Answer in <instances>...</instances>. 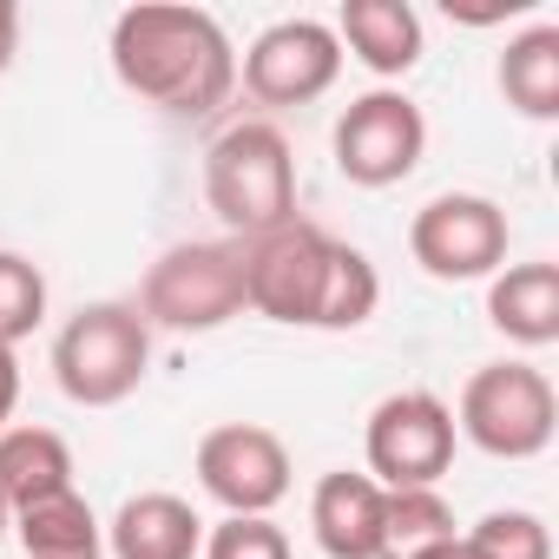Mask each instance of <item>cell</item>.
Returning a JSON list of instances; mask_svg holds the SVG:
<instances>
[{"mask_svg": "<svg viewBox=\"0 0 559 559\" xmlns=\"http://www.w3.org/2000/svg\"><path fill=\"white\" fill-rule=\"evenodd\" d=\"M112 73L126 93L171 119H211L237 86V53L217 14L145 0L112 21Z\"/></svg>", "mask_w": 559, "mask_h": 559, "instance_id": "1", "label": "cell"}, {"mask_svg": "<svg viewBox=\"0 0 559 559\" xmlns=\"http://www.w3.org/2000/svg\"><path fill=\"white\" fill-rule=\"evenodd\" d=\"M204 198L224 217V230L257 237L297 217V158L290 139L270 119H243L230 132H217V145L204 152Z\"/></svg>", "mask_w": 559, "mask_h": 559, "instance_id": "2", "label": "cell"}, {"mask_svg": "<svg viewBox=\"0 0 559 559\" xmlns=\"http://www.w3.org/2000/svg\"><path fill=\"white\" fill-rule=\"evenodd\" d=\"M152 369V323L139 304H86L60 343H53V376L60 395L80 408H119Z\"/></svg>", "mask_w": 559, "mask_h": 559, "instance_id": "3", "label": "cell"}, {"mask_svg": "<svg viewBox=\"0 0 559 559\" xmlns=\"http://www.w3.org/2000/svg\"><path fill=\"white\" fill-rule=\"evenodd\" d=\"M330 257L336 237L310 217H290L276 230L237 237V263H243V310L270 317V323H304L317 330V304L330 284Z\"/></svg>", "mask_w": 559, "mask_h": 559, "instance_id": "4", "label": "cell"}, {"mask_svg": "<svg viewBox=\"0 0 559 559\" xmlns=\"http://www.w3.org/2000/svg\"><path fill=\"white\" fill-rule=\"evenodd\" d=\"M454 428L493 461H533V454L552 448V428H559L552 382L533 362H487V369L467 376Z\"/></svg>", "mask_w": 559, "mask_h": 559, "instance_id": "5", "label": "cell"}, {"mask_svg": "<svg viewBox=\"0 0 559 559\" xmlns=\"http://www.w3.org/2000/svg\"><path fill=\"white\" fill-rule=\"evenodd\" d=\"M139 317L178 336H204L224 330L230 317H243V263L237 243H171L139 290Z\"/></svg>", "mask_w": 559, "mask_h": 559, "instance_id": "6", "label": "cell"}, {"mask_svg": "<svg viewBox=\"0 0 559 559\" xmlns=\"http://www.w3.org/2000/svg\"><path fill=\"white\" fill-rule=\"evenodd\" d=\"M369 480L376 487H435L454 461V408L428 389H402L389 402H376L369 415Z\"/></svg>", "mask_w": 559, "mask_h": 559, "instance_id": "7", "label": "cell"}, {"mask_svg": "<svg viewBox=\"0 0 559 559\" xmlns=\"http://www.w3.org/2000/svg\"><path fill=\"white\" fill-rule=\"evenodd\" d=\"M408 250L441 284H474L507 263V211L480 191H448L428 198L408 224Z\"/></svg>", "mask_w": 559, "mask_h": 559, "instance_id": "8", "label": "cell"}, {"mask_svg": "<svg viewBox=\"0 0 559 559\" xmlns=\"http://www.w3.org/2000/svg\"><path fill=\"white\" fill-rule=\"evenodd\" d=\"M428 152V119L408 93H362L336 119V171L362 191L402 185Z\"/></svg>", "mask_w": 559, "mask_h": 559, "instance_id": "9", "label": "cell"}, {"mask_svg": "<svg viewBox=\"0 0 559 559\" xmlns=\"http://www.w3.org/2000/svg\"><path fill=\"white\" fill-rule=\"evenodd\" d=\"M198 487L224 513H270L290 493V448L257 421H224L198 441Z\"/></svg>", "mask_w": 559, "mask_h": 559, "instance_id": "10", "label": "cell"}, {"mask_svg": "<svg viewBox=\"0 0 559 559\" xmlns=\"http://www.w3.org/2000/svg\"><path fill=\"white\" fill-rule=\"evenodd\" d=\"M336 73H343V47L323 21H276L243 53V86L263 106H310L336 86Z\"/></svg>", "mask_w": 559, "mask_h": 559, "instance_id": "11", "label": "cell"}, {"mask_svg": "<svg viewBox=\"0 0 559 559\" xmlns=\"http://www.w3.org/2000/svg\"><path fill=\"white\" fill-rule=\"evenodd\" d=\"M310 526L330 559H382V487L369 474H323L310 493Z\"/></svg>", "mask_w": 559, "mask_h": 559, "instance_id": "12", "label": "cell"}, {"mask_svg": "<svg viewBox=\"0 0 559 559\" xmlns=\"http://www.w3.org/2000/svg\"><path fill=\"white\" fill-rule=\"evenodd\" d=\"M106 552L112 559H198L204 520L178 493H132L106 526Z\"/></svg>", "mask_w": 559, "mask_h": 559, "instance_id": "13", "label": "cell"}, {"mask_svg": "<svg viewBox=\"0 0 559 559\" xmlns=\"http://www.w3.org/2000/svg\"><path fill=\"white\" fill-rule=\"evenodd\" d=\"M487 323L520 343V349H546L559 343V263H507L487 284Z\"/></svg>", "mask_w": 559, "mask_h": 559, "instance_id": "14", "label": "cell"}, {"mask_svg": "<svg viewBox=\"0 0 559 559\" xmlns=\"http://www.w3.org/2000/svg\"><path fill=\"white\" fill-rule=\"evenodd\" d=\"M330 34H336V47H349L382 80H402L421 60V14L408 0H343Z\"/></svg>", "mask_w": 559, "mask_h": 559, "instance_id": "15", "label": "cell"}, {"mask_svg": "<svg viewBox=\"0 0 559 559\" xmlns=\"http://www.w3.org/2000/svg\"><path fill=\"white\" fill-rule=\"evenodd\" d=\"M73 487V448L53 428H0V507L21 513Z\"/></svg>", "mask_w": 559, "mask_h": 559, "instance_id": "16", "label": "cell"}, {"mask_svg": "<svg viewBox=\"0 0 559 559\" xmlns=\"http://www.w3.org/2000/svg\"><path fill=\"white\" fill-rule=\"evenodd\" d=\"M14 533L27 546V559H106V526L93 520V507L67 487L53 500H34L14 513Z\"/></svg>", "mask_w": 559, "mask_h": 559, "instance_id": "17", "label": "cell"}, {"mask_svg": "<svg viewBox=\"0 0 559 559\" xmlns=\"http://www.w3.org/2000/svg\"><path fill=\"white\" fill-rule=\"evenodd\" d=\"M500 93L520 119H559V27H526L500 53Z\"/></svg>", "mask_w": 559, "mask_h": 559, "instance_id": "18", "label": "cell"}, {"mask_svg": "<svg viewBox=\"0 0 559 559\" xmlns=\"http://www.w3.org/2000/svg\"><path fill=\"white\" fill-rule=\"evenodd\" d=\"M441 539H454V507L435 487H382V559H408Z\"/></svg>", "mask_w": 559, "mask_h": 559, "instance_id": "19", "label": "cell"}, {"mask_svg": "<svg viewBox=\"0 0 559 559\" xmlns=\"http://www.w3.org/2000/svg\"><path fill=\"white\" fill-rule=\"evenodd\" d=\"M382 304V276L376 263L356 250V243H336L330 257V284H323V304H317V330H362Z\"/></svg>", "mask_w": 559, "mask_h": 559, "instance_id": "20", "label": "cell"}, {"mask_svg": "<svg viewBox=\"0 0 559 559\" xmlns=\"http://www.w3.org/2000/svg\"><path fill=\"white\" fill-rule=\"evenodd\" d=\"M40 317H47V276H40V263H27L21 250H0V343H21V336H34L40 330Z\"/></svg>", "mask_w": 559, "mask_h": 559, "instance_id": "21", "label": "cell"}, {"mask_svg": "<svg viewBox=\"0 0 559 559\" xmlns=\"http://www.w3.org/2000/svg\"><path fill=\"white\" fill-rule=\"evenodd\" d=\"M467 552H474V559H552V533H546L539 513L507 507V513H487V520L467 533Z\"/></svg>", "mask_w": 559, "mask_h": 559, "instance_id": "22", "label": "cell"}, {"mask_svg": "<svg viewBox=\"0 0 559 559\" xmlns=\"http://www.w3.org/2000/svg\"><path fill=\"white\" fill-rule=\"evenodd\" d=\"M204 559H290V533L270 513H224L204 533Z\"/></svg>", "mask_w": 559, "mask_h": 559, "instance_id": "23", "label": "cell"}, {"mask_svg": "<svg viewBox=\"0 0 559 559\" xmlns=\"http://www.w3.org/2000/svg\"><path fill=\"white\" fill-rule=\"evenodd\" d=\"M14 402H21V362H14L8 343H0V428L14 421Z\"/></svg>", "mask_w": 559, "mask_h": 559, "instance_id": "24", "label": "cell"}, {"mask_svg": "<svg viewBox=\"0 0 559 559\" xmlns=\"http://www.w3.org/2000/svg\"><path fill=\"white\" fill-rule=\"evenodd\" d=\"M14 47H21V8H14V0H0V73L14 67Z\"/></svg>", "mask_w": 559, "mask_h": 559, "instance_id": "25", "label": "cell"}, {"mask_svg": "<svg viewBox=\"0 0 559 559\" xmlns=\"http://www.w3.org/2000/svg\"><path fill=\"white\" fill-rule=\"evenodd\" d=\"M408 559H474V552H467V539L454 533V539H441V546H421V552H408Z\"/></svg>", "mask_w": 559, "mask_h": 559, "instance_id": "26", "label": "cell"}, {"mask_svg": "<svg viewBox=\"0 0 559 559\" xmlns=\"http://www.w3.org/2000/svg\"><path fill=\"white\" fill-rule=\"evenodd\" d=\"M8 526H14V513H8V507H0V533H8Z\"/></svg>", "mask_w": 559, "mask_h": 559, "instance_id": "27", "label": "cell"}]
</instances>
